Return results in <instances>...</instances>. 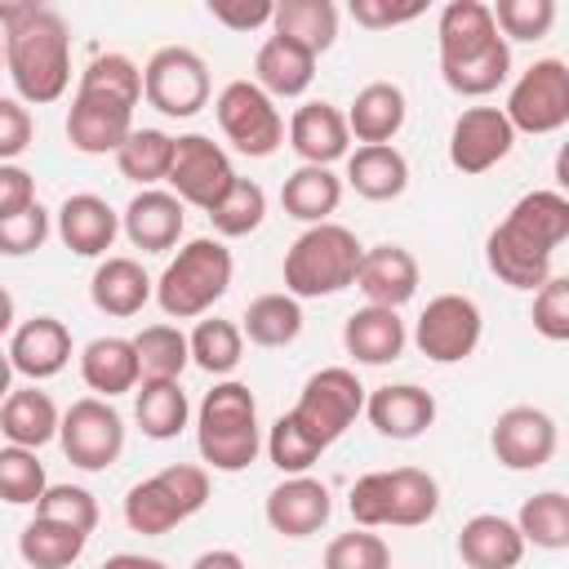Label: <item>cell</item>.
<instances>
[{"label":"cell","instance_id":"6da1fadb","mask_svg":"<svg viewBox=\"0 0 569 569\" xmlns=\"http://www.w3.org/2000/svg\"><path fill=\"white\" fill-rule=\"evenodd\" d=\"M0 40H4V76L18 89V102L49 107L71 84V27L49 4H13L0 0Z\"/></svg>","mask_w":569,"mask_h":569},{"label":"cell","instance_id":"7a4b0ae2","mask_svg":"<svg viewBox=\"0 0 569 569\" xmlns=\"http://www.w3.org/2000/svg\"><path fill=\"white\" fill-rule=\"evenodd\" d=\"M565 240H569V196L538 187V191H525L507 209V218L489 231L485 262L502 284L533 293L547 276H556L551 258Z\"/></svg>","mask_w":569,"mask_h":569},{"label":"cell","instance_id":"3957f363","mask_svg":"<svg viewBox=\"0 0 569 569\" xmlns=\"http://www.w3.org/2000/svg\"><path fill=\"white\" fill-rule=\"evenodd\" d=\"M142 102V67L124 53H98L67 107V142L80 156H116L133 133V107Z\"/></svg>","mask_w":569,"mask_h":569},{"label":"cell","instance_id":"277c9868","mask_svg":"<svg viewBox=\"0 0 569 569\" xmlns=\"http://www.w3.org/2000/svg\"><path fill=\"white\" fill-rule=\"evenodd\" d=\"M440 76L462 98H489L511 76V44L498 36L485 0H449L436 22Z\"/></svg>","mask_w":569,"mask_h":569},{"label":"cell","instance_id":"5b68a950","mask_svg":"<svg viewBox=\"0 0 569 569\" xmlns=\"http://www.w3.org/2000/svg\"><path fill=\"white\" fill-rule=\"evenodd\" d=\"M196 449L213 471H244L258 449H262V431H258V400L244 382H213V391H204L200 409H196Z\"/></svg>","mask_w":569,"mask_h":569},{"label":"cell","instance_id":"8992f818","mask_svg":"<svg viewBox=\"0 0 569 569\" xmlns=\"http://www.w3.org/2000/svg\"><path fill=\"white\" fill-rule=\"evenodd\" d=\"M365 244L342 222H316L284 249V293L289 298H329L356 284Z\"/></svg>","mask_w":569,"mask_h":569},{"label":"cell","instance_id":"52a82bcc","mask_svg":"<svg viewBox=\"0 0 569 569\" xmlns=\"http://www.w3.org/2000/svg\"><path fill=\"white\" fill-rule=\"evenodd\" d=\"M231 271H236L231 249L213 236H196L178 249V258H169L151 298L169 320H196L231 289Z\"/></svg>","mask_w":569,"mask_h":569},{"label":"cell","instance_id":"ba28073f","mask_svg":"<svg viewBox=\"0 0 569 569\" xmlns=\"http://www.w3.org/2000/svg\"><path fill=\"white\" fill-rule=\"evenodd\" d=\"M204 502H209V471L196 462H169L164 471L138 480L124 493V525L133 533L160 538L182 520H191Z\"/></svg>","mask_w":569,"mask_h":569},{"label":"cell","instance_id":"9c48e42d","mask_svg":"<svg viewBox=\"0 0 569 569\" xmlns=\"http://www.w3.org/2000/svg\"><path fill=\"white\" fill-rule=\"evenodd\" d=\"M365 413V387L351 369L342 365H329V369H316L302 391H298V405L289 409V418L320 445L329 449L356 418Z\"/></svg>","mask_w":569,"mask_h":569},{"label":"cell","instance_id":"30bf717a","mask_svg":"<svg viewBox=\"0 0 569 569\" xmlns=\"http://www.w3.org/2000/svg\"><path fill=\"white\" fill-rule=\"evenodd\" d=\"M213 116H218L222 138H227L240 156L267 160V156L280 151V142H284V116H280V107H276L253 80H231V84H222V93H218V102H213Z\"/></svg>","mask_w":569,"mask_h":569},{"label":"cell","instance_id":"8fae6325","mask_svg":"<svg viewBox=\"0 0 569 569\" xmlns=\"http://www.w3.org/2000/svg\"><path fill=\"white\" fill-rule=\"evenodd\" d=\"M142 98L169 116V120H191L209 102V67L196 49L187 44H164L147 58L142 67Z\"/></svg>","mask_w":569,"mask_h":569},{"label":"cell","instance_id":"7c38bea8","mask_svg":"<svg viewBox=\"0 0 569 569\" xmlns=\"http://www.w3.org/2000/svg\"><path fill=\"white\" fill-rule=\"evenodd\" d=\"M516 133H556L569 124V67L560 58H538L520 71L502 107Z\"/></svg>","mask_w":569,"mask_h":569},{"label":"cell","instance_id":"4fadbf2b","mask_svg":"<svg viewBox=\"0 0 569 569\" xmlns=\"http://www.w3.org/2000/svg\"><path fill=\"white\" fill-rule=\"evenodd\" d=\"M58 445L71 467L80 471H107L124 453V418L116 413L111 400L80 396L62 422H58Z\"/></svg>","mask_w":569,"mask_h":569},{"label":"cell","instance_id":"5bb4252c","mask_svg":"<svg viewBox=\"0 0 569 569\" xmlns=\"http://www.w3.org/2000/svg\"><path fill=\"white\" fill-rule=\"evenodd\" d=\"M164 182L173 187V196H178L182 204H196V209L209 213V209L231 191L236 169H231V156H227L213 138H204V133H182V138H173V160H169Z\"/></svg>","mask_w":569,"mask_h":569},{"label":"cell","instance_id":"9a60e30c","mask_svg":"<svg viewBox=\"0 0 569 569\" xmlns=\"http://www.w3.org/2000/svg\"><path fill=\"white\" fill-rule=\"evenodd\" d=\"M480 333H485V316H480V307L467 293H436L422 307L418 325H413L418 351L427 360H436V365L467 360L480 347Z\"/></svg>","mask_w":569,"mask_h":569},{"label":"cell","instance_id":"2e32d148","mask_svg":"<svg viewBox=\"0 0 569 569\" xmlns=\"http://www.w3.org/2000/svg\"><path fill=\"white\" fill-rule=\"evenodd\" d=\"M556 445H560V431H556V418L538 405H511L493 418V431H489V449L493 458L507 467V471H538L556 458Z\"/></svg>","mask_w":569,"mask_h":569},{"label":"cell","instance_id":"e0dca14e","mask_svg":"<svg viewBox=\"0 0 569 569\" xmlns=\"http://www.w3.org/2000/svg\"><path fill=\"white\" fill-rule=\"evenodd\" d=\"M516 147V129L507 124L502 107H467L449 129V164L467 178L489 173Z\"/></svg>","mask_w":569,"mask_h":569},{"label":"cell","instance_id":"ac0fdd59","mask_svg":"<svg viewBox=\"0 0 569 569\" xmlns=\"http://www.w3.org/2000/svg\"><path fill=\"white\" fill-rule=\"evenodd\" d=\"M267 525L280 533V538H311L329 525V511H333V498H329V485L316 480V476H284L271 493H267Z\"/></svg>","mask_w":569,"mask_h":569},{"label":"cell","instance_id":"d6986e66","mask_svg":"<svg viewBox=\"0 0 569 569\" xmlns=\"http://www.w3.org/2000/svg\"><path fill=\"white\" fill-rule=\"evenodd\" d=\"M356 289L365 293V307L400 311L418 293V258L405 244H373L360 253Z\"/></svg>","mask_w":569,"mask_h":569},{"label":"cell","instance_id":"ffe728a7","mask_svg":"<svg viewBox=\"0 0 569 569\" xmlns=\"http://www.w3.org/2000/svg\"><path fill=\"white\" fill-rule=\"evenodd\" d=\"M67 360H71V329L58 316H31L9 338V365H13V373H22L31 382L62 373Z\"/></svg>","mask_w":569,"mask_h":569},{"label":"cell","instance_id":"44dd1931","mask_svg":"<svg viewBox=\"0 0 569 569\" xmlns=\"http://www.w3.org/2000/svg\"><path fill=\"white\" fill-rule=\"evenodd\" d=\"M182 222H187L182 200H178L173 191H160V187H142V191L124 204V213H120V231H124L129 244L142 249V253H164V249H173L178 236H182Z\"/></svg>","mask_w":569,"mask_h":569},{"label":"cell","instance_id":"7402d4cb","mask_svg":"<svg viewBox=\"0 0 569 569\" xmlns=\"http://www.w3.org/2000/svg\"><path fill=\"white\" fill-rule=\"evenodd\" d=\"M289 147L302 164H320L329 169L333 160H347V147H351V133H347V120L333 102H302L293 116H289Z\"/></svg>","mask_w":569,"mask_h":569},{"label":"cell","instance_id":"603a6c76","mask_svg":"<svg viewBox=\"0 0 569 569\" xmlns=\"http://www.w3.org/2000/svg\"><path fill=\"white\" fill-rule=\"evenodd\" d=\"M365 413L387 440H418L436 422V396L413 382H387L365 396Z\"/></svg>","mask_w":569,"mask_h":569},{"label":"cell","instance_id":"cb8c5ba5","mask_svg":"<svg viewBox=\"0 0 569 569\" xmlns=\"http://www.w3.org/2000/svg\"><path fill=\"white\" fill-rule=\"evenodd\" d=\"M116 236H120V213L102 196L76 191V196L62 200V209H58V240L71 253H80V258H107V249L116 244Z\"/></svg>","mask_w":569,"mask_h":569},{"label":"cell","instance_id":"d4e9b609","mask_svg":"<svg viewBox=\"0 0 569 569\" xmlns=\"http://www.w3.org/2000/svg\"><path fill=\"white\" fill-rule=\"evenodd\" d=\"M156 293V280L142 271L138 258H124V253H107L98 267H93V280H89V302L102 311V316H116V320H129L138 316Z\"/></svg>","mask_w":569,"mask_h":569},{"label":"cell","instance_id":"484cf974","mask_svg":"<svg viewBox=\"0 0 569 569\" xmlns=\"http://www.w3.org/2000/svg\"><path fill=\"white\" fill-rule=\"evenodd\" d=\"M405 116H409V102H405V89L391 84V80H369L351 107H347V133L360 142V147H387L400 129H405Z\"/></svg>","mask_w":569,"mask_h":569},{"label":"cell","instance_id":"4316f807","mask_svg":"<svg viewBox=\"0 0 569 569\" xmlns=\"http://www.w3.org/2000/svg\"><path fill=\"white\" fill-rule=\"evenodd\" d=\"M458 556L467 569H516L525 560V538L516 520L498 511H480L458 533Z\"/></svg>","mask_w":569,"mask_h":569},{"label":"cell","instance_id":"83f0119b","mask_svg":"<svg viewBox=\"0 0 569 569\" xmlns=\"http://www.w3.org/2000/svg\"><path fill=\"white\" fill-rule=\"evenodd\" d=\"M405 342H409L405 320L400 311H387V307H360L342 325V347L356 365H391L400 360Z\"/></svg>","mask_w":569,"mask_h":569},{"label":"cell","instance_id":"f1b7e54d","mask_svg":"<svg viewBox=\"0 0 569 569\" xmlns=\"http://www.w3.org/2000/svg\"><path fill=\"white\" fill-rule=\"evenodd\" d=\"M58 405L49 391H40L36 382L31 387H13L0 405V436L18 449H40L49 440H58Z\"/></svg>","mask_w":569,"mask_h":569},{"label":"cell","instance_id":"f546056e","mask_svg":"<svg viewBox=\"0 0 569 569\" xmlns=\"http://www.w3.org/2000/svg\"><path fill=\"white\" fill-rule=\"evenodd\" d=\"M316 80V58L280 36H267L253 53V84L276 102V98H302Z\"/></svg>","mask_w":569,"mask_h":569},{"label":"cell","instance_id":"4dcf8cb0","mask_svg":"<svg viewBox=\"0 0 569 569\" xmlns=\"http://www.w3.org/2000/svg\"><path fill=\"white\" fill-rule=\"evenodd\" d=\"M80 378H84V387L98 400H111V396L133 391L142 382L133 342L129 338H116V333H102V338L84 342V351H80Z\"/></svg>","mask_w":569,"mask_h":569},{"label":"cell","instance_id":"1f68e13d","mask_svg":"<svg viewBox=\"0 0 569 569\" xmlns=\"http://www.w3.org/2000/svg\"><path fill=\"white\" fill-rule=\"evenodd\" d=\"M271 36L320 58L338 40V4L333 0H280L271 13Z\"/></svg>","mask_w":569,"mask_h":569},{"label":"cell","instance_id":"d6a6232c","mask_svg":"<svg viewBox=\"0 0 569 569\" xmlns=\"http://www.w3.org/2000/svg\"><path fill=\"white\" fill-rule=\"evenodd\" d=\"M347 187L365 200H396L409 187V160L387 142V147H356L347 151Z\"/></svg>","mask_w":569,"mask_h":569},{"label":"cell","instance_id":"836d02e7","mask_svg":"<svg viewBox=\"0 0 569 569\" xmlns=\"http://www.w3.org/2000/svg\"><path fill=\"white\" fill-rule=\"evenodd\" d=\"M133 418L147 440H173L191 418L182 382L178 378H142L133 387Z\"/></svg>","mask_w":569,"mask_h":569},{"label":"cell","instance_id":"e575fe53","mask_svg":"<svg viewBox=\"0 0 569 569\" xmlns=\"http://www.w3.org/2000/svg\"><path fill=\"white\" fill-rule=\"evenodd\" d=\"M280 204L289 218H298L307 227L329 222V213L342 204V178L320 164H298L280 187Z\"/></svg>","mask_w":569,"mask_h":569},{"label":"cell","instance_id":"d590c367","mask_svg":"<svg viewBox=\"0 0 569 569\" xmlns=\"http://www.w3.org/2000/svg\"><path fill=\"white\" fill-rule=\"evenodd\" d=\"M84 542H89V533L36 516V520H27L22 533H18V556H22L31 569H71V565L84 556Z\"/></svg>","mask_w":569,"mask_h":569},{"label":"cell","instance_id":"8d00e7d4","mask_svg":"<svg viewBox=\"0 0 569 569\" xmlns=\"http://www.w3.org/2000/svg\"><path fill=\"white\" fill-rule=\"evenodd\" d=\"M240 333L253 347H267V351L289 347L302 333V307H298V298H289V293H258L244 307V316H240Z\"/></svg>","mask_w":569,"mask_h":569},{"label":"cell","instance_id":"74e56055","mask_svg":"<svg viewBox=\"0 0 569 569\" xmlns=\"http://www.w3.org/2000/svg\"><path fill=\"white\" fill-rule=\"evenodd\" d=\"M387 489H391L387 525H396V529H418V525H427L440 511V485L422 467H396V471H387Z\"/></svg>","mask_w":569,"mask_h":569},{"label":"cell","instance_id":"f35d334b","mask_svg":"<svg viewBox=\"0 0 569 569\" xmlns=\"http://www.w3.org/2000/svg\"><path fill=\"white\" fill-rule=\"evenodd\" d=\"M516 529L525 538V547H542V551H565L569 547V498L560 489H542L533 498H525Z\"/></svg>","mask_w":569,"mask_h":569},{"label":"cell","instance_id":"ab89813d","mask_svg":"<svg viewBox=\"0 0 569 569\" xmlns=\"http://www.w3.org/2000/svg\"><path fill=\"white\" fill-rule=\"evenodd\" d=\"M169 160H173V138H169L164 129H133V133L120 142V151H116L120 178H129V182H138V187L164 182Z\"/></svg>","mask_w":569,"mask_h":569},{"label":"cell","instance_id":"60d3db41","mask_svg":"<svg viewBox=\"0 0 569 569\" xmlns=\"http://www.w3.org/2000/svg\"><path fill=\"white\" fill-rule=\"evenodd\" d=\"M187 351H191V365L196 369H204L213 378H227L240 365V356H244V333H240L236 320H218L213 316V320H200L191 329Z\"/></svg>","mask_w":569,"mask_h":569},{"label":"cell","instance_id":"b9f144b4","mask_svg":"<svg viewBox=\"0 0 569 569\" xmlns=\"http://www.w3.org/2000/svg\"><path fill=\"white\" fill-rule=\"evenodd\" d=\"M129 342H133V356H138V373L142 378H182V369L191 365L187 333L178 325H147Z\"/></svg>","mask_w":569,"mask_h":569},{"label":"cell","instance_id":"7bdbcfd3","mask_svg":"<svg viewBox=\"0 0 569 569\" xmlns=\"http://www.w3.org/2000/svg\"><path fill=\"white\" fill-rule=\"evenodd\" d=\"M44 489H49V476H44V462L36 458V449L0 445V502L36 507Z\"/></svg>","mask_w":569,"mask_h":569},{"label":"cell","instance_id":"ee69618b","mask_svg":"<svg viewBox=\"0 0 569 569\" xmlns=\"http://www.w3.org/2000/svg\"><path fill=\"white\" fill-rule=\"evenodd\" d=\"M262 218H267V191H262L258 182H249V178H236L231 191L209 209L213 231H218V236H231V240L258 231Z\"/></svg>","mask_w":569,"mask_h":569},{"label":"cell","instance_id":"f6af8a7d","mask_svg":"<svg viewBox=\"0 0 569 569\" xmlns=\"http://www.w3.org/2000/svg\"><path fill=\"white\" fill-rule=\"evenodd\" d=\"M262 449H267V458L276 462V471L280 476H307L311 471V462L325 453L289 413H280L276 422H271V431H267V440H262Z\"/></svg>","mask_w":569,"mask_h":569},{"label":"cell","instance_id":"bcb514c9","mask_svg":"<svg viewBox=\"0 0 569 569\" xmlns=\"http://www.w3.org/2000/svg\"><path fill=\"white\" fill-rule=\"evenodd\" d=\"M489 13L502 40H542L556 22V0H498Z\"/></svg>","mask_w":569,"mask_h":569},{"label":"cell","instance_id":"7dc6e473","mask_svg":"<svg viewBox=\"0 0 569 569\" xmlns=\"http://www.w3.org/2000/svg\"><path fill=\"white\" fill-rule=\"evenodd\" d=\"M36 516L58 520V525H71L80 533H93L98 529V498L84 485H49L40 493V502H36Z\"/></svg>","mask_w":569,"mask_h":569},{"label":"cell","instance_id":"c3c4849f","mask_svg":"<svg viewBox=\"0 0 569 569\" xmlns=\"http://www.w3.org/2000/svg\"><path fill=\"white\" fill-rule=\"evenodd\" d=\"M325 569H391V547L369 529H351L325 547Z\"/></svg>","mask_w":569,"mask_h":569},{"label":"cell","instance_id":"681fc988","mask_svg":"<svg viewBox=\"0 0 569 569\" xmlns=\"http://www.w3.org/2000/svg\"><path fill=\"white\" fill-rule=\"evenodd\" d=\"M533 329L547 342H569V276H547L533 289Z\"/></svg>","mask_w":569,"mask_h":569},{"label":"cell","instance_id":"f907efd6","mask_svg":"<svg viewBox=\"0 0 569 569\" xmlns=\"http://www.w3.org/2000/svg\"><path fill=\"white\" fill-rule=\"evenodd\" d=\"M44 240H49V209H44L40 200L27 204L22 213L0 218V253H4V258H27V253H36Z\"/></svg>","mask_w":569,"mask_h":569},{"label":"cell","instance_id":"816d5d0a","mask_svg":"<svg viewBox=\"0 0 569 569\" xmlns=\"http://www.w3.org/2000/svg\"><path fill=\"white\" fill-rule=\"evenodd\" d=\"M347 507H351V520H356L360 529H382V525H387V507H391L387 471H369V476H360V480L351 485Z\"/></svg>","mask_w":569,"mask_h":569},{"label":"cell","instance_id":"f5cc1de1","mask_svg":"<svg viewBox=\"0 0 569 569\" xmlns=\"http://www.w3.org/2000/svg\"><path fill=\"white\" fill-rule=\"evenodd\" d=\"M36 138V120L18 98H0V164H13Z\"/></svg>","mask_w":569,"mask_h":569},{"label":"cell","instance_id":"db71d44e","mask_svg":"<svg viewBox=\"0 0 569 569\" xmlns=\"http://www.w3.org/2000/svg\"><path fill=\"white\" fill-rule=\"evenodd\" d=\"M427 4H391V0H351V18L369 31H387V27H405L413 18H422Z\"/></svg>","mask_w":569,"mask_h":569},{"label":"cell","instance_id":"11a10c76","mask_svg":"<svg viewBox=\"0 0 569 569\" xmlns=\"http://www.w3.org/2000/svg\"><path fill=\"white\" fill-rule=\"evenodd\" d=\"M209 13L213 22L231 27V31H253V27H267L276 4L271 0H209Z\"/></svg>","mask_w":569,"mask_h":569},{"label":"cell","instance_id":"9f6ffc18","mask_svg":"<svg viewBox=\"0 0 569 569\" xmlns=\"http://www.w3.org/2000/svg\"><path fill=\"white\" fill-rule=\"evenodd\" d=\"M36 204V178L22 164H0V218Z\"/></svg>","mask_w":569,"mask_h":569},{"label":"cell","instance_id":"6f0895ef","mask_svg":"<svg viewBox=\"0 0 569 569\" xmlns=\"http://www.w3.org/2000/svg\"><path fill=\"white\" fill-rule=\"evenodd\" d=\"M191 569H244V560H240V551H231V547H213V551H200V556L191 560Z\"/></svg>","mask_w":569,"mask_h":569},{"label":"cell","instance_id":"680465c9","mask_svg":"<svg viewBox=\"0 0 569 569\" xmlns=\"http://www.w3.org/2000/svg\"><path fill=\"white\" fill-rule=\"evenodd\" d=\"M102 569H169L164 560H156V556H138V551H120V556H111V560H102Z\"/></svg>","mask_w":569,"mask_h":569},{"label":"cell","instance_id":"91938a15","mask_svg":"<svg viewBox=\"0 0 569 569\" xmlns=\"http://www.w3.org/2000/svg\"><path fill=\"white\" fill-rule=\"evenodd\" d=\"M13 329V298H9V289L0 284V338Z\"/></svg>","mask_w":569,"mask_h":569},{"label":"cell","instance_id":"94428289","mask_svg":"<svg viewBox=\"0 0 569 569\" xmlns=\"http://www.w3.org/2000/svg\"><path fill=\"white\" fill-rule=\"evenodd\" d=\"M9 391H13V365H9V351H0V405Z\"/></svg>","mask_w":569,"mask_h":569},{"label":"cell","instance_id":"6125c7cd","mask_svg":"<svg viewBox=\"0 0 569 569\" xmlns=\"http://www.w3.org/2000/svg\"><path fill=\"white\" fill-rule=\"evenodd\" d=\"M0 71H4V40H0Z\"/></svg>","mask_w":569,"mask_h":569}]
</instances>
